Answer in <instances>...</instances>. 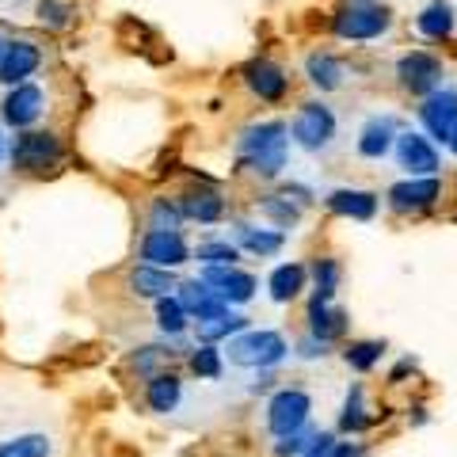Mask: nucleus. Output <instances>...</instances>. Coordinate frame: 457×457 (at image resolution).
<instances>
[{
    "label": "nucleus",
    "instance_id": "obj_32",
    "mask_svg": "<svg viewBox=\"0 0 457 457\" xmlns=\"http://www.w3.org/2000/svg\"><path fill=\"white\" fill-rule=\"evenodd\" d=\"M0 457H50L46 435H16L0 442Z\"/></svg>",
    "mask_w": 457,
    "mask_h": 457
},
{
    "label": "nucleus",
    "instance_id": "obj_26",
    "mask_svg": "<svg viewBox=\"0 0 457 457\" xmlns=\"http://www.w3.org/2000/svg\"><path fill=\"white\" fill-rule=\"evenodd\" d=\"M267 290H270V302H278V305L294 302V297L305 290V267L302 263L275 267V270H270V278H267Z\"/></svg>",
    "mask_w": 457,
    "mask_h": 457
},
{
    "label": "nucleus",
    "instance_id": "obj_5",
    "mask_svg": "<svg viewBox=\"0 0 457 457\" xmlns=\"http://www.w3.org/2000/svg\"><path fill=\"white\" fill-rule=\"evenodd\" d=\"M309 411H312V396L302 389H278L267 404V431L275 438H286L294 431H302L309 423Z\"/></svg>",
    "mask_w": 457,
    "mask_h": 457
},
{
    "label": "nucleus",
    "instance_id": "obj_45",
    "mask_svg": "<svg viewBox=\"0 0 457 457\" xmlns=\"http://www.w3.org/2000/svg\"><path fill=\"white\" fill-rule=\"evenodd\" d=\"M4 156H8V141H4V134H0V164H4Z\"/></svg>",
    "mask_w": 457,
    "mask_h": 457
},
{
    "label": "nucleus",
    "instance_id": "obj_41",
    "mask_svg": "<svg viewBox=\"0 0 457 457\" xmlns=\"http://www.w3.org/2000/svg\"><path fill=\"white\" fill-rule=\"evenodd\" d=\"M336 457H366L359 442H336Z\"/></svg>",
    "mask_w": 457,
    "mask_h": 457
},
{
    "label": "nucleus",
    "instance_id": "obj_36",
    "mask_svg": "<svg viewBox=\"0 0 457 457\" xmlns=\"http://www.w3.org/2000/svg\"><path fill=\"white\" fill-rule=\"evenodd\" d=\"M183 221V210L179 203H168V198H156L153 210H149V228H179Z\"/></svg>",
    "mask_w": 457,
    "mask_h": 457
},
{
    "label": "nucleus",
    "instance_id": "obj_7",
    "mask_svg": "<svg viewBox=\"0 0 457 457\" xmlns=\"http://www.w3.org/2000/svg\"><path fill=\"white\" fill-rule=\"evenodd\" d=\"M8 156H12V168L20 171H46L62 161V141L54 134H20L12 141Z\"/></svg>",
    "mask_w": 457,
    "mask_h": 457
},
{
    "label": "nucleus",
    "instance_id": "obj_37",
    "mask_svg": "<svg viewBox=\"0 0 457 457\" xmlns=\"http://www.w3.org/2000/svg\"><path fill=\"white\" fill-rule=\"evenodd\" d=\"M312 438H317V431H309V423L302 427V431H294V435H286L278 446H275V453L278 457H302L309 446H312Z\"/></svg>",
    "mask_w": 457,
    "mask_h": 457
},
{
    "label": "nucleus",
    "instance_id": "obj_43",
    "mask_svg": "<svg viewBox=\"0 0 457 457\" xmlns=\"http://www.w3.org/2000/svg\"><path fill=\"white\" fill-rule=\"evenodd\" d=\"M411 423H416V427H420V423H427V408H416V416H411Z\"/></svg>",
    "mask_w": 457,
    "mask_h": 457
},
{
    "label": "nucleus",
    "instance_id": "obj_14",
    "mask_svg": "<svg viewBox=\"0 0 457 457\" xmlns=\"http://www.w3.org/2000/svg\"><path fill=\"white\" fill-rule=\"evenodd\" d=\"M396 119L393 114H374L362 130H359V141H354V149H359V156H366V161H385L393 149H396Z\"/></svg>",
    "mask_w": 457,
    "mask_h": 457
},
{
    "label": "nucleus",
    "instance_id": "obj_40",
    "mask_svg": "<svg viewBox=\"0 0 457 457\" xmlns=\"http://www.w3.org/2000/svg\"><path fill=\"white\" fill-rule=\"evenodd\" d=\"M297 354H302V359H324V354H328V343L320 339V336H305L302 343H297Z\"/></svg>",
    "mask_w": 457,
    "mask_h": 457
},
{
    "label": "nucleus",
    "instance_id": "obj_16",
    "mask_svg": "<svg viewBox=\"0 0 457 457\" xmlns=\"http://www.w3.org/2000/svg\"><path fill=\"white\" fill-rule=\"evenodd\" d=\"M245 84L260 99H267V104H278V99L286 96V88H290V77H286L275 62H267V57H255V62L245 65Z\"/></svg>",
    "mask_w": 457,
    "mask_h": 457
},
{
    "label": "nucleus",
    "instance_id": "obj_27",
    "mask_svg": "<svg viewBox=\"0 0 457 457\" xmlns=\"http://www.w3.org/2000/svg\"><path fill=\"white\" fill-rule=\"evenodd\" d=\"M248 328V317L240 312H218V317H206V320H195V339L198 343H221V339H233L237 332Z\"/></svg>",
    "mask_w": 457,
    "mask_h": 457
},
{
    "label": "nucleus",
    "instance_id": "obj_6",
    "mask_svg": "<svg viewBox=\"0 0 457 457\" xmlns=\"http://www.w3.org/2000/svg\"><path fill=\"white\" fill-rule=\"evenodd\" d=\"M396 77H400V88L411 92V96H431L435 88H442V62L427 50H408L404 57L396 62Z\"/></svg>",
    "mask_w": 457,
    "mask_h": 457
},
{
    "label": "nucleus",
    "instance_id": "obj_19",
    "mask_svg": "<svg viewBox=\"0 0 457 457\" xmlns=\"http://www.w3.org/2000/svg\"><path fill=\"white\" fill-rule=\"evenodd\" d=\"M328 210L351 221H374L378 218V195L374 191H359V187H339L324 198Z\"/></svg>",
    "mask_w": 457,
    "mask_h": 457
},
{
    "label": "nucleus",
    "instance_id": "obj_29",
    "mask_svg": "<svg viewBox=\"0 0 457 457\" xmlns=\"http://www.w3.org/2000/svg\"><path fill=\"white\" fill-rule=\"evenodd\" d=\"M187 320H191V312L183 309L179 297H156V328H161L164 336H183L187 332Z\"/></svg>",
    "mask_w": 457,
    "mask_h": 457
},
{
    "label": "nucleus",
    "instance_id": "obj_2",
    "mask_svg": "<svg viewBox=\"0 0 457 457\" xmlns=\"http://www.w3.org/2000/svg\"><path fill=\"white\" fill-rule=\"evenodd\" d=\"M225 354L233 366H248V370H270L278 366L286 354H290V343H286L282 332H270V328H260V332H237L225 343Z\"/></svg>",
    "mask_w": 457,
    "mask_h": 457
},
{
    "label": "nucleus",
    "instance_id": "obj_21",
    "mask_svg": "<svg viewBox=\"0 0 457 457\" xmlns=\"http://www.w3.org/2000/svg\"><path fill=\"white\" fill-rule=\"evenodd\" d=\"M176 275H171L168 267H153V263H141L130 270V290L137 297H168L176 290Z\"/></svg>",
    "mask_w": 457,
    "mask_h": 457
},
{
    "label": "nucleus",
    "instance_id": "obj_35",
    "mask_svg": "<svg viewBox=\"0 0 457 457\" xmlns=\"http://www.w3.org/2000/svg\"><path fill=\"white\" fill-rule=\"evenodd\" d=\"M191 370L198 378H206V381H218L221 378V351H218V343H203V347L191 354Z\"/></svg>",
    "mask_w": 457,
    "mask_h": 457
},
{
    "label": "nucleus",
    "instance_id": "obj_4",
    "mask_svg": "<svg viewBox=\"0 0 457 457\" xmlns=\"http://www.w3.org/2000/svg\"><path fill=\"white\" fill-rule=\"evenodd\" d=\"M290 141L294 145H302L305 153H324L328 145L336 141V114L332 107H324V104H302V111L294 114V122H290Z\"/></svg>",
    "mask_w": 457,
    "mask_h": 457
},
{
    "label": "nucleus",
    "instance_id": "obj_3",
    "mask_svg": "<svg viewBox=\"0 0 457 457\" xmlns=\"http://www.w3.org/2000/svg\"><path fill=\"white\" fill-rule=\"evenodd\" d=\"M389 27H393V8L374 4V0H354V4L336 12L332 31L343 42H370V38H381Z\"/></svg>",
    "mask_w": 457,
    "mask_h": 457
},
{
    "label": "nucleus",
    "instance_id": "obj_34",
    "mask_svg": "<svg viewBox=\"0 0 457 457\" xmlns=\"http://www.w3.org/2000/svg\"><path fill=\"white\" fill-rule=\"evenodd\" d=\"M339 278H343L339 260H317V263H312V282H317V294H312V297L332 302L336 290H339Z\"/></svg>",
    "mask_w": 457,
    "mask_h": 457
},
{
    "label": "nucleus",
    "instance_id": "obj_22",
    "mask_svg": "<svg viewBox=\"0 0 457 457\" xmlns=\"http://www.w3.org/2000/svg\"><path fill=\"white\" fill-rule=\"evenodd\" d=\"M457 27V12L453 4H446V0H431L420 16H416V31L423 38H450Z\"/></svg>",
    "mask_w": 457,
    "mask_h": 457
},
{
    "label": "nucleus",
    "instance_id": "obj_25",
    "mask_svg": "<svg viewBox=\"0 0 457 457\" xmlns=\"http://www.w3.org/2000/svg\"><path fill=\"white\" fill-rule=\"evenodd\" d=\"M305 77L312 80V88L336 92V88H343V77H347V69H343V62H336L332 54H309L305 57Z\"/></svg>",
    "mask_w": 457,
    "mask_h": 457
},
{
    "label": "nucleus",
    "instance_id": "obj_46",
    "mask_svg": "<svg viewBox=\"0 0 457 457\" xmlns=\"http://www.w3.org/2000/svg\"><path fill=\"white\" fill-rule=\"evenodd\" d=\"M4 46H8V42H4V38H0V57H4Z\"/></svg>",
    "mask_w": 457,
    "mask_h": 457
},
{
    "label": "nucleus",
    "instance_id": "obj_31",
    "mask_svg": "<svg viewBox=\"0 0 457 457\" xmlns=\"http://www.w3.org/2000/svg\"><path fill=\"white\" fill-rule=\"evenodd\" d=\"M381 354H385L381 339H359V343H351V347L343 351V362H347L351 370H359V374H370V370L381 362Z\"/></svg>",
    "mask_w": 457,
    "mask_h": 457
},
{
    "label": "nucleus",
    "instance_id": "obj_33",
    "mask_svg": "<svg viewBox=\"0 0 457 457\" xmlns=\"http://www.w3.org/2000/svg\"><path fill=\"white\" fill-rule=\"evenodd\" d=\"M195 260L203 267H225V263L240 260V248H237V240L233 245H228V240H203V245L195 248Z\"/></svg>",
    "mask_w": 457,
    "mask_h": 457
},
{
    "label": "nucleus",
    "instance_id": "obj_30",
    "mask_svg": "<svg viewBox=\"0 0 457 457\" xmlns=\"http://www.w3.org/2000/svg\"><path fill=\"white\" fill-rule=\"evenodd\" d=\"M260 213L275 225V228H294L297 221H302V206L290 203V195H270L260 203Z\"/></svg>",
    "mask_w": 457,
    "mask_h": 457
},
{
    "label": "nucleus",
    "instance_id": "obj_23",
    "mask_svg": "<svg viewBox=\"0 0 457 457\" xmlns=\"http://www.w3.org/2000/svg\"><path fill=\"white\" fill-rule=\"evenodd\" d=\"M179 210H183V218H191L198 225H213L225 218V198L218 191H191L179 198Z\"/></svg>",
    "mask_w": 457,
    "mask_h": 457
},
{
    "label": "nucleus",
    "instance_id": "obj_42",
    "mask_svg": "<svg viewBox=\"0 0 457 457\" xmlns=\"http://www.w3.org/2000/svg\"><path fill=\"white\" fill-rule=\"evenodd\" d=\"M408 370H416V359H404V362H400V366L393 370V374H389V381H400V378L408 374Z\"/></svg>",
    "mask_w": 457,
    "mask_h": 457
},
{
    "label": "nucleus",
    "instance_id": "obj_39",
    "mask_svg": "<svg viewBox=\"0 0 457 457\" xmlns=\"http://www.w3.org/2000/svg\"><path fill=\"white\" fill-rule=\"evenodd\" d=\"M302 457H336V435L317 431V438H312V446H309Z\"/></svg>",
    "mask_w": 457,
    "mask_h": 457
},
{
    "label": "nucleus",
    "instance_id": "obj_9",
    "mask_svg": "<svg viewBox=\"0 0 457 457\" xmlns=\"http://www.w3.org/2000/svg\"><path fill=\"white\" fill-rule=\"evenodd\" d=\"M141 260L153 263V267H168V270H176L191 260V248H187V240L179 237V228H149L145 237H141Z\"/></svg>",
    "mask_w": 457,
    "mask_h": 457
},
{
    "label": "nucleus",
    "instance_id": "obj_38",
    "mask_svg": "<svg viewBox=\"0 0 457 457\" xmlns=\"http://www.w3.org/2000/svg\"><path fill=\"white\" fill-rule=\"evenodd\" d=\"M38 20L46 27H57V31H62V27L69 23V4H62V0H42V4H38Z\"/></svg>",
    "mask_w": 457,
    "mask_h": 457
},
{
    "label": "nucleus",
    "instance_id": "obj_13",
    "mask_svg": "<svg viewBox=\"0 0 457 457\" xmlns=\"http://www.w3.org/2000/svg\"><path fill=\"white\" fill-rule=\"evenodd\" d=\"M442 195V179L438 176H408L404 183H393L389 187V206L396 213H416L435 206Z\"/></svg>",
    "mask_w": 457,
    "mask_h": 457
},
{
    "label": "nucleus",
    "instance_id": "obj_18",
    "mask_svg": "<svg viewBox=\"0 0 457 457\" xmlns=\"http://www.w3.org/2000/svg\"><path fill=\"white\" fill-rule=\"evenodd\" d=\"M233 237H237V248H245L252 255H260V260H270V255H278L286 248V228H260V225H248V221H237L233 225Z\"/></svg>",
    "mask_w": 457,
    "mask_h": 457
},
{
    "label": "nucleus",
    "instance_id": "obj_15",
    "mask_svg": "<svg viewBox=\"0 0 457 457\" xmlns=\"http://www.w3.org/2000/svg\"><path fill=\"white\" fill-rule=\"evenodd\" d=\"M42 65V50L35 46V42H8L4 46V57H0V84H23L27 77L35 73V69Z\"/></svg>",
    "mask_w": 457,
    "mask_h": 457
},
{
    "label": "nucleus",
    "instance_id": "obj_11",
    "mask_svg": "<svg viewBox=\"0 0 457 457\" xmlns=\"http://www.w3.org/2000/svg\"><path fill=\"white\" fill-rule=\"evenodd\" d=\"M42 111H46V92L38 88V84H12V92L4 96V107H0V119L8 126H16V130H27V126H35L42 119Z\"/></svg>",
    "mask_w": 457,
    "mask_h": 457
},
{
    "label": "nucleus",
    "instance_id": "obj_20",
    "mask_svg": "<svg viewBox=\"0 0 457 457\" xmlns=\"http://www.w3.org/2000/svg\"><path fill=\"white\" fill-rule=\"evenodd\" d=\"M309 332L320 336L324 343L339 339L343 332H347V312L336 309L332 302H324V297H312L309 302Z\"/></svg>",
    "mask_w": 457,
    "mask_h": 457
},
{
    "label": "nucleus",
    "instance_id": "obj_44",
    "mask_svg": "<svg viewBox=\"0 0 457 457\" xmlns=\"http://www.w3.org/2000/svg\"><path fill=\"white\" fill-rule=\"evenodd\" d=\"M446 145H450V153L457 156V126H453V134H450V141H446Z\"/></svg>",
    "mask_w": 457,
    "mask_h": 457
},
{
    "label": "nucleus",
    "instance_id": "obj_10",
    "mask_svg": "<svg viewBox=\"0 0 457 457\" xmlns=\"http://www.w3.org/2000/svg\"><path fill=\"white\" fill-rule=\"evenodd\" d=\"M203 278L213 294H221L228 305H245L255 297V290H260V282H255V275H248V270H240L237 263H225V267H203Z\"/></svg>",
    "mask_w": 457,
    "mask_h": 457
},
{
    "label": "nucleus",
    "instance_id": "obj_17",
    "mask_svg": "<svg viewBox=\"0 0 457 457\" xmlns=\"http://www.w3.org/2000/svg\"><path fill=\"white\" fill-rule=\"evenodd\" d=\"M176 297L183 302V309L191 312V320H206V317H218V312H228V302H225L221 294H213L203 278L179 282L176 286Z\"/></svg>",
    "mask_w": 457,
    "mask_h": 457
},
{
    "label": "nucleus",
    "instance_id": "obj_8",
    "mask_svg": "<svg viewBox=\"0 0 457 457\" xmlns=\"http://www.w3.org/2000/svg\"><path fill=\"white\" fill-rule=\"evenodd\" d=\"M420 122L431 141H442L446 145L453 126H457V88H450V84H442V88H435L431 96L423 99L420 107Z\"/></svg>",
    "mask_w": 457,
    "mask_h": 457
},
{
    "label": "nucleus",
    "instance_id": "obj_1",
    "mask_svg": "<svg viewBox=\"0 0 457 457\" xmlns=\"http://www.w3.org/2000/svg\"><path fill=\"white\" fill-rule=\"evenodd\" d=\"M290 156V126L286 122H255L237 137V164L263 179H275Z\"/></svg>",
    "mask_w": 457,
    "mask_h": 457
},
{
    "label": "nucleus",
    "instance_id": "obj_24",
    "mask_svg": "<svg viewBox=\"0 0 457 457\" xmlns=\"http://www.w3.org/2000/svg\"><path fill=\"white\" fill-rule=\"evenodd\" d=\"M145 400L156 416H168L183 404V381L171 378V374H153L149 378V389H145Z\"/></svg>",
    "mask_w": 457,
    "mask_h": 457
},
{
    "label": "nucleus",
    "instance_id": "obj_28",
    "mask_svg": "<svg viewBox=\"0 0 457 457\" xmlns=\"http://www.w3.org/2000/svg\"><path fill=\"white\" fill-rule=\"evenodd\" d=\"M366 427H370L366 393H362V385H351L347 400H343V411H339V431H343V435H362Z\"/></svg>",
    "mask_w": 457,
    "mask_h": 457
},
{
    "label": "nucleus",
    "instance_id": "obj_12",
    "mask_svg": "<svg viewBox=\"0 0 457 457\" xmlns=\"http://www.w3.org/2000/svg\"><path fill=\"white\" fill-rule=\"evenodd\" d=\"M393 153H396V164L404 168L408 176H438V168H442L435 141L427 134H416V130L400 134Z\"/></svg>",
    "mask_w": 457,
    "mask_h": 457
}]
</instances>
